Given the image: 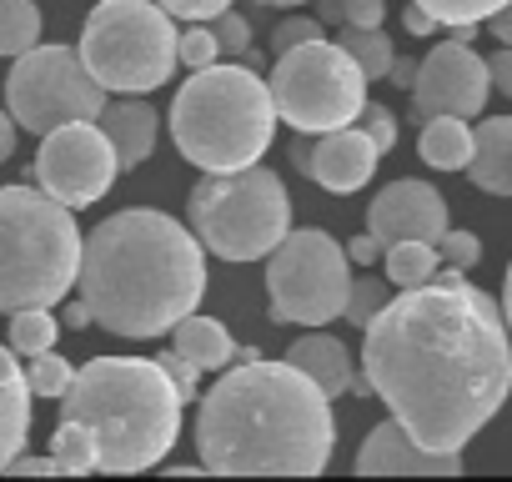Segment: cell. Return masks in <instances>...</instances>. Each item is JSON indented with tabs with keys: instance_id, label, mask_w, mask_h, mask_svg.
<instances>
[{
	"instance_id": "cell-1",
	"label": "cell",
	"mask_w": 512,
	"mask_h": 482,
	"mask_svg": "<svg viewBox=\"0 0 512 482\" xmlns=\"http://www.w3.org/2000/svg\"><path fill=\"white\" fill-rule=\"evenodd\" d=\"M362 377L422 447L462 452L512 392L502 302L472 287L462 267L402 287L367 322Z\"/></svg>"
},
{
	"instance_id": "cell-2",
	"label": "cell",
	"mask_w": 512,
	"mask_h": 482,
	"mask_svg": "<svg viewBox=\"0 0 512 482\" xmlns=\"http://www.w3.org/2000/svg\"><path fill=\"white\" fill-rule=\"evenodd\" d=\"M196 452L206 472H327L337 452L332 397L292 362H231L201 397Z\"/></svg>"
},
{
	"instance_id": "cell-3",
	"label": "cell",
	"mask_w": 512,
	"mask_h": 482,
	"mask_svg": "<svg viewBox=\"0 0 512 482\" xmlns=\"http://www.w3.org/2000/svg\"><path fill=\"white\" fill-rule=\"evenodd\" d=\"M76 282L96 327L151 342L206 297L201 236L156 206H126L86 231Z\"/></svg>"
},
{
	"instance_id": "cell-4",
	"label": "cell",
	"mask_w": 512,
	"mask_h": 482,
	"mask_svg": "<svg viewBox=\"0 0 512 482\" xmlns=\"http://www.w3.org/2000/svg\"><path fill=\"white\" fill-rule=\"evenodd\" d=\"M181 402L156 357H91L61 392V417L96 432L101 472H146L176 447Z\"/></svg>"
},
{
	"instance_id": "cell-5",
	"label": "cell",
	"mask_w": 512,
	"mask_h": 482,
	"mask_svg": "<svg viewBox=\"0 0 512 482\" xmlns=\"http://www.w3.org/2000/svg\"><path fill=\"white\" fill-rule=\"evenodd\" d=\"M277 136L272 86L246 61L201 66L171 101V141L201 171H241L256 166Z\"/></svg>"
},
{
	"instance_id": "cell-6",
	"label": "cell",
	"mask_w": 512,
	"mask_h": 482,
	"mask_svg": "<svg viewBox=\"0 0 512 482\" xmlns=\"http://www.w3.org/2000/svg\"><path fill=\"white\" fill-rule=\"evenodd\" d=\"M81 272L71 206L41 186H0V312L56 307Z\"/></svg>"
},
{
	"instance_id": "cell-7",
	"label": "cell",
	"mask_w": 512,
	"mask_h": 482,
	"mask_svg": "<svg viewBox=\"0 0 512 482\" xmlns=\"http://www.w3.org/2000/svg\"><path fill=\"white\" fill-rule=\"evenodd\" d=\"M186 226L221 262H267L292 231V196L267 166L206 171L186 196Z\"/></svg>"
},
{
	"instance_id": "cell-8",
	"label": "cell",
	"mask_w": 512,
	"mask_h": 482,
	"mask_svg": "<svg viewBox=\"0 0 512 482\" xmlns=\"http://www.w3.org/2000/svg\"><path fill=\"white\" fill-rule=\"evenodd\" d=\"M176 16L156 0H101L81 31L86 71L116 96H146L171 81L176 61Z\"/></svg>"
},
{
	"instance_id": "cell-9",
	"label": "cell",
	"mask_w": 512,
	"mask_h": 482,
	"mask_svg": "<svg viewBox=\"0 0 512 482\" xmlns=\"http://www.w3.org/2000/svg\"><path fill=\"white\" fill-rule=\"evenodd\" d=\"M272 101H277V116L292 126V131H307V136H322V131H337V126H352L367 106V76L362 66L352 61V51L342 41H302L292 51L277 56L272 76Z\"/></svg>"
},
{
	"instance_id": "cell-10",
	"label": "cell",
	"mask_w": 512,
	"mask_h": 482,
	"mask_svg": "<svg viewBox=\"0 0 512 482\" xmlns=\"http://www.w3.org/2000/svg\"><path fill=\"white\" fill-rule=\"evenodd\" d=\"M347 292H352L347 247H337L322 226L287 231L282 247L267 257L272 322L327 327V322H337L347 312Z\"/></svg>"
},
{
	"instance_id": "cell-11",
	"label": "cell",
	"mask_w": 512,
	"mask_h": 482,
	"mask_svg": "<svg viewBox=\"0 0 512 482\" xmlns=\"http://www.w3.org/2000/svg\"><path fill=\"white\" fill-rule=\"evenodd\" d=\"M106 106V86L86 71L81 51L71 46H31L11 61L6 76V111L21 131L46 136L66 121H96Z\"/></svg>"
},
{
	"instance_id": "cell-12",
	"label": "cell",
	"mask_w": 512,
	"mask_h": 482,
	"mask_svg": "<svg viewBox=\"0 0 512 482\" xmlns=\"http://www.w3.org/2000/svg\"><path fill=\"white\" fill-rule=\"evenodd\" d=\"M116 176H121V161H116V146L101 131V121H66L41 136L36 181L61 206H71V211L96 206L116 186Z\"/></svg>"
},
{
	"instance_id": "cell-13",
	"label": "cell",
	"mask_w": 512,
	"mask_h": 482,
	"mask_svg": "<svg viewBox=\"0 0 512 482\" xmlns=\"http://www.w3.org/2000/svg\"><path fill=\"white\" fill-rule=\"evenodd\" d=\"M492 91L487 61L472 51V41H442L417 61L412 81V121L422 126L427 116H482Z\"/></svg>"
},
{
	"instance_id": "cell-14",
	"label": "cell",
	"mask_w": 512,
	"mask_h": 482,
	"mask_svg": "<svg viewBox=\"0 0 512 482\" xmlns=\"http://www.w3.org/2000/svg\"><path fill=\"white\" fill-rule=\"evenodd\" d=\"M447 226L452 221H447L442 191L427 186V181H412V176L382 186L372 196V211H367V231L382 241V247H392V241H432L437 247Z\"/></svg>"
},
{
	"instance_id": "cell-15",
	"label": "cell",
	"mask_w": 512,
	"mask_h": 482,
	"mask_svg": "<svg viewBox=\"0 0 512 482\" xmlns=\"http://www.w3.org/2000/svg\"><path fill=\"white\" fill-rule=\"evenodd\" d=\"M377 161H382V146L352 121V126L322 131V136L312 141V166H307V176H312L322 191H332V196H352V191H362V186L372 181Z\"/></svg>"
},
{
	"instance_id": "cell-16",
	"label": "cell",
	"mask_w": 512,
	"mask_h": 482,
	"mask_svg": "<svg viewBox=\"0 0 512 482\" xmlns=\"http://www.w3.org/2000/svg\"><path fill=\"white\" fill-rule=\"evenodd\" d=\"M357 472H442V477H452V472H462V452H432L397 417H387L357 447Z\"/></svg>"
},
{
	"instance_id": "cell-17",
	"label": "cell",
	"mask_w": 512,
	"mask_h": 482,
	"mask_svg": "<svg viewBox=\"0 0 512 482\" xmlns=\"http://www.w3.org/2000/svg\"><path fill=\"white\" fill-rule=\"evenodd\" d=\"M96 121H101V131L111 136L121 171H136V166L151 156V146H156V131H161V116H156V106H151V101H141V96H116V101H106Z\"/></svg>"
},
{
	"instance_id": "cell-18",
	"label": "cell",
	"mask_w": 512,
	"mask_h": 482,
	"mask_svg": "<svg viewBox=\"0 0 512 482\" xmlns=\"http://www.w3.org/2000/svg\"><path fill=\"white\" fill-rule=\"evenodd\" d=\"M467 181L487 196H512V116H487L472 131Z\"/></svg>"
},
{
	"instance_id": "cell-19",
	"label": "cell",
	"mask_w": 512,
	"mask_h": 482,
	"mask_svg": "<svg viewBox=\"0 0 512 482\" xmlns=\"http://www.w3.org/2000/svg\"><path fill=\"white\" fill-rule=\"evenodd\" d=\"M31 382L16 362L11 347H0V472L16 462V452H26V437H31Z\"/></svg>"
},
{
	"instance_id": "cell-20",
	"label": "cell",
	"mask_w": 512,
	"mask_h": 482,
	"mask_svg": "<svg viewBox=\"0 0 512 482\" xmlns=\"http://www.w3.org/2000/svg\"><path fill=\"white\" fill-rule=\"evenodd\" d=\"M171 342L181 357H191L201 372H221L231 362H251V357H262L256 347H236L231 332L216 322V317H201V312H186L176 327H171Z\"/></svg>"
},
{
	"instance_id": "cell-21",
	"label": "cell",
	"mask_w": 512,
	"mask_h": 482,
	"mask_svg": "<svg viewBox=\"0 0 512 482\" xmlns=\"http://www.w3.org/2000/svg\"><path fill=\"white\" fill-rule=\"evenodd\" d=\"M287 362H292L297 372H307L327 397H342V392H352V387H357L352 352H347L337 337H327L322 327H317V332H307V337H297V342L287 347Z\"/></svg>"
},
{
	"instance_id": "cell-22",
	"label": "cell",
	"mask_w": 512,
	"mask_h": 482,
	"mask_svg": "<svg viewBox=\"0 0 512 482\" xmlns=\"http://www.w3.org/2000/svg\"><path fill=\"white\" fill-rule=\"evenodd\" d=\"M417 151H422V161L432 171H467V161H472V126H467V116H427Z\"/></svg>"
},
{
	"instance_id": "cell-23",
	"label": "cell",
	"mask_w": 512,
	"mask_h": 482,
	"mask_svg": "<svg viewBox=\"0 0 512 482\" xmlns=\"http://www.w3.org/2000/svg\"><path fill=\"white\" fill-rule=\"evenodd\" d=\"M382 267L392 287H422L437 277V247L432 241H392L382 247Z\"/></svg>"
},
{
	"instance_id": "cell-24",
	"label": "cell",
	"mask_w": 512,
	"mask_h": 482,
	"mask_svg": "<svg viewBox=\"0 0 512 482\" xmlns=\"http://www.w3.org/2000/svg\"><path fill=\"white\" fill-rule=\"evenodd\" d=\"M337 41L352 51V61L362 66V76H367V81H387V71H392L397 51H392V36H387L382 26H347Z\"/></svg>"
},
{
	"instance_id": "cell-25",
	"label": "cell",
	"mask_w": 512,
	"mask_h": 482,
	"mask_svg": "<svg viewBox=\"0 0 512 482\" xmlns=\"http://www.w3.org/2000/svg\"><path fill=\"white\" fill-rule=\"evenodd\" d=\"M41 41V6L36 0H0V56L16 61Z\"/></svg>"
},
{
	"instance_id": "cell-26",
	"label": "cell",
	"mask_w": 512,
	"mask_h": 482,
	"mask_svg": "<svg viewBox=\"0 0 512 482\" xmlns=\"http://www.w3.org/2000/svg\"><path fill=\"white\" fill-rule=\"evenodd\" d=\"M51 452H56L61 472H101V442H96V432H91L86 422H76V417H61Z\"/></svg>"
},
{
	"instance_id": "cell-27",
	"label": "cell",
	"mask_w": 512,
	"mask_h": 482,
	"mask_svg": "<svg viewBox=\"0 0 512 482\" xmlns=\"http://www.w3.org/2000/svg\"><path fill=\"white\" fill-rule=\"evenodd\" d=\"M56 337H61V322L51 317V307H21V312H11V352L16 357L51 352Z\"/></svg>"
},
{
	"instance_id": "cell-28",
	"label": "cell",
	"mask_w": 512,
	"mask_h": 482,
	"mask_svg": "<svg viewBox=\"0 0 512 482\" xmlns=\"http://www.w3.org/2000/svg\"><path fill=\"white\" fill-rule=\"evenodd\" d=\"M26 382H31L36 397H56V402H61V392L76 382V367H71L66 357H56V352H36L31 367H26Z\"/></svg>"
},
{
	"instance_id": "cell-29",
	"label": "cell",
	"mask_w": 512,
	"mask_h": 482,
	"mask_svg": "<svg viewBox=\"0 0 512 482\" xmlns=\"http://www.w3.org/2000/svg\"><path fill=\"white\" fill-rule=\"evenodd\" d=\"M417 6L437 26H482L497 6H507V0H417Z\"/></svg>"
},
{
	"instance_id": "cell-30",
	"label": "cell",
	"mask_w": 512,
	"mask_h": 482,
	"mask_svg": "<svg viewBox=\"0 0 512 482\" xmlns=\"http://www.w3.org/2000/svg\"><path fill=\"white\" fill-rule=\"evenodd\" d=\"M387 307V282H377V277H352V292H347V322L352 327H367L377 312Z\"/></svg>"
},
{
	"instance_id": "cell-31",
	"label": "cell",
	"mask_w": 512,
	"mask_h": 482,
	"mask_svg": "<svg viewBox=\"0 0 512 482\" xmlns=\"http://www.w3.org/2000/svg\"><path fill=\"white\" fill-rule=\"evenodd\" d=\"M216 56H221L216 31H206V21H191V31H181V41H176V61H181L186 71H201V66H211Z\"/></svg>"
},
{
	"instance_id": "cell-32",
	"label": "cell",
	"mask_w": 512,
	"mask_h": 482,
	"mask_svg": "<svg viewBox=\"0 0 512 482\" xmlns=\"http://www.w3.org/2000/svg\"><path fill=\"white\" fill-rule=\"evenodd\" d=\"M211 31H216L221 56H231V61H241V56H246V46H251V21H246L241 11H221V16L211 21Z\"/></svg>"
},
{
	"instance_id": "cell-33",
	"label": "cell",
	"mask_w": 512,
	"mask_h": 482,
	"mask_svg": "<svg viewBox=\"0 0 512 482\" xmlns=\"http://www.w3.org/2000/svg\"><path fill=\"white\" fill-rule=\"evenodd\" d=\"M437 257L447 262V267H462V272H472L477 262H482V241L472 236V231H442V241H437Z\"/></svg>"
},
{
	"instance_id": "cell-34",
	"label": "cell",
	"mask_w": 512,
	"mask_h": 482,
	"mask_svg": "<svg viewBox=\"0 0 512 482\" xmlns=\"http://www.w3.org/2000/svg\"><path fill=\"white\" fill-rule=\"evenodd\" d=\"M357 121H362V131H367V136H372V141L382 146V156H387V151L397 146V116H392L387 106H377V101H367Z\"/></svg>"
},
{
	"instance_id": "cell-35",
	"label": "cell",
	"mask_w": 512,
	"mask_h": 482,
	"mask_svg": "<svg viewBox=\"0 0 512 482\" xmlns=\"http://www.w3.org/2000/svg\"><path fill=\"white\" fill-rule=\"evenodd\" d=\"M322 36V21H312V16H287L277 31H272V51L282 56V51H292V46H302V41H317Z\"/></svg>"
},
{
	"instance_id": "cell-36",
	"label": "cell",
	"mask_w": 512,
	"mask_h": 482,
	"mask_svg": "<svg viewBox=\"0 0 512 482\" xmlns=\"http://www.w3.org/2000/svg\"><path fill=\"white\" fill-rule=\"evenodd\" d=\"M161 11H171L176 21H216L221 11H231L236 0H156Z\"/></svg>"
},
{
	"instance_id": "cell-37",
	"label": "cell",
	"mask_w": 512,
	"mask_h": 482,
	"mask_svg": "<svg viewBox=\"0 0 512 482\" xmlns=\"http://www.w3.org/2000/svg\"><path fill=\"white\" fill-rule=\"evenodd\" d=\"M156 362H161V367H166V377L181 387V397H201V392H196V387H201V367H196L191 357H181V352L171 347V352H161Z\"/></svg>"
},
{
	"instance_id": "cell-38",
	"label": "cell",
	"mask_w": 512,
	"mask_h": 482,
	"mask_svg": "<svg viewBox=\"0 0 512 482\" xmlns=\"http://www.w3.org/2000/svg\"><path fill=\"white\" fill-rule=\"evenodd\" d=\"M387 0H342V26H382Z\"/></svg>"
},
{
	"instance_id": "cell-39",
	"label": "cell",
	"mask_w": 512,
	"mask_h": 482,
	"mask_svg": "<svg viewBox=\"0 0 512 482\" xmlns=\"http://www.w3.org/2000/svg\"><path fill=\"white\" fill-rule=\"evenodd\" d=\"M6 472H21V477H56V472H61V462H56V452H51V457H36V452H16V462H11Z\"/></svg>"
},
{
	"instance_id": "cell-40",
	"label": "cell",
	"mask_w": 512,
	"mask_h": 482,
	"mask_svg": "<svg viewBox=\"0 0 512 482\" xmlns=\"http://www.w3.org/2000/svg\"><path fill=\"white\" fill-rule=\"evenodd\" d=\"M377 257H382V241H377L372 231H357V236L347 241V262H352V267H372Z\"/></svg>"
},
{
	"instance_id": "cell-41",
	"label": "cell",
	"mask_w": 512,
	"mask_h": 482,
	"mask_svg": "<svg viewBox=\"0 0 512 482\" xmlns=\"http://www.w3.org/2000/svg\"><path fill=\"white\" fill-rule=\"evenodd\" d=\"M487 71H492V86H497V91L512 101V46H502V51L487 61Z\"/></svg>"
},
{
	"instance_id": "cell-42",
	"label": "cell",
	"mask_w": 512,
	"mask_h": 482,
	"mask_svg": "<svg viewBox=\"0 0 512 482\" xmlns=\"http://www.w3.org/2000/svg\"><path fill=\"white\" fill-rule=\"evenodd\" d=\"M402 26H407L412 36H432V31H442V26H437V21H432V16H427L422 6H417V0H412V6L402 11Z\"/></svg>"
},
{
	"instance_id": "cell-43",
	"label": "cell",
	"mask_w": 512,
	"mask_h": 482,
	"mask_svg": "<svg viewBox=\"0 0 512 482\" xmlns=\"http://www.w3.org/2000/svg\"><path fill=\"white\" fill-rule=\"evenodd\" d=\"M487 31H492L502 46H512V0H507V6H497V11L487 16Z\"/></svg>"
},
{
	"instance_id": "cell-44",
	"label": "cell",
	"mask_w": 512,
	"mask_h": 482,
	"mask_svg": "<svg viewBox=\"0 0 512 482\" xmlns=\"http://www.w3.org/2000/svg\"><path fill=\"white\" fill-rule=\"evenodd\" d=\"M387 81H392L397 91H412V81H417V61H412V56H397L392 71H387Z\"/></svg>"
},
{
	"instance_id": "cell-45",
	"label": "cell",
	"mask_w": 512,
	"mask_h": 482,
	"mask_svg": "<svg viewBox=\"0 0 512 482\" xmlns=\"http://www.w3.org/2000/svg\"><path fill=\"white\" fill-rule=\"evenodd\" d=\"M11 151H16V116L0 111V161H11Z\"/></svg>"
},
{
	"instance_id": "cell-46",
	"label": "cell",
	"mask_w": 512,
	"mask_h": 482,
	"mask_svg": "<svg viewBox=\"0 0 512 482\" xmlns=\"http://www.w3.org/2000/svg\"><path fill=\"white\" fill-rule=\"evenodd\" d=\"M287 151H292V166H297V171H307V166H312V141H307V131H302Z\"/></svg>"
},
{
	"instance_id": "cell-47",
	"label": "cell",
	"mask_w": 512,
	"mask_h": 482,
	"mask_svg": "<svg viewBox=\"0 0 512 482\" xmlns=\"http://www.w3.org/2000/svg\"><path fill=\"white\" fill-rule=\"evenodd\" d=\"M66 327H76V332L91 327V307H86V302H71V307H66Z\"/></svg>"
},
{
	"instance_id": "cell-48",
	"label": "cell",
	"mask_w": 512,
	"mask_h": 482,
	"mask_svg": "<svg viewBox=\"0 0 512 482\" xmlns=\"http://www.w3.org/2000/svg\"><path fill=\"white\" fill-rule=\"evenodd\" d=\"M317 21H332V26H342V0H317Z\"/></svg>"
},
{
	"instance_id": "cell-49",
	"label": "cell",
	"mask_w": 512,
	"mask_h": 482,
	"mask_svg": "<svg viewBox=\"0 0 512 482\" xmlns=\"http://www.w3.org/2000/svg\"><path fill=\"white\" fill-rule=\"evenodd\" d=\"M502 317H507V332H512V262H507V282H502Z\"/></svg>"
},
{
	"instance_id": "cell-50",
	"label": "cell",
	"mask_w": 512,
	"mask_h": 482,
	"mask_svg": "<svg viewBox=\"0 0 512 482\" xmlns=\"http://www.w3.org/2000/svg\"><path fill=\"white\" fill-rule=\"evenodd\" d=\"M256 6H272V11H292V6H307V0H256Z\"/></svg>"
}]
</instances>
